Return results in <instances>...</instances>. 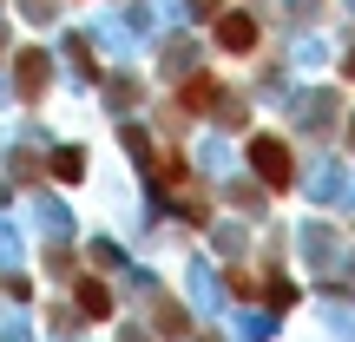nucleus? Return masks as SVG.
I'll use <instances>...</instances> for the list:
<instances>
[{
  "label": "nucleus",
  "instance_id": "nucleus-1",
  "mask_svg": "<svg viewBox=\"0 0 355 342\" xmlns=\"http://www.w3.org/2000/svg\"><path fill=\"white\" fill-rule=\"evenodd\" d=\"M250 165H257V178H263L270 191H290L296 185V158L283 152V139H250Z\"/></svg>",
  "mask_w": 355,
  "mask_h": 342
},
{
  "label": "nucleus",
  "instance_id": "nucleus-2",
  "mask_svg": "<svg viewBox=\"0 0 355 342\" xmlns=\"http://www.w3.org/2000/svg\"><path fill=\"white\" fill-rule=\"evenodd\" d=\"M217 46H230V53H250V46H257V26H250V13H217Z\"/></svg>",
  "mask_w": 355,
  "mask_h": 342
},
{
  "label": "nucleus",
  "instance_id": "nucleus-3",
  "mask_svg": "<svg viewBox=\"0 0 355 342\" xmlns=\"http://www.w3.org/2000/svg\"><path fill=\"white\" fill-rule=\"evenodd\" d=\"M79 309H86V316H112V296H105V283H79Z\"/></svg>",
  "mask_w": 355,
  "mask_h": 342
},
{
  "label": "nucleus",
  "instance_id": "nucleus-4",
  "mask_svg": "<svg viewBox=\"0 0 355 342\" xmlns=\"http://www.w3.org/2000/svg\"><path fill=\"white\" fill-rule=\"evenodd\" d=\"M158 330H165V336H184V330H191V316H184L178 303H158Z\"/></svg>",
  "mask_w": 355,
  "mask_h": 342
},
{
  "label": "nucleus",
  "instance_id": "nucleus-5",
  "mask_svg": "<svg viewBox=\"0 0 355 342\" xmlns=\"http://www.w3.org/2000/svg\"><path fill=\"white\" fill-rule=\"evenodd\" d=\"M53 171H60V178H66V185H73V178H79V171H86V158H79V152H53Z\"/></svg>",
  "mask_w": 355,
  "mask_h": 342
},
{
  "label": "nucleus",
  "instance_id": "nucleus-6",
  "mask_svg": "<svg viewBox=\"0 0 355 342\" xmlns=\"http://www.w3.org/2000/svg\"><path fill=\"white\" fill-rule=\"evenodd\" d=\"M224 283H230V290H237V296H243V303H250V296H257V277H250V270H230V277H224Z\"/></svg>",
  "mask_w": 355,
  "mask_h": 342
},
{
  "label": "nucleus",
  "instance_id": "nucleus-7",
  "mask_svg": "<svg viewBox=\"0 0 355 342\" xmlns=\"http://www.w3.org/2000/svg\"><path fill=\"white\" fill-rule=\"evenodd\" d=\"M184 105H211V79H204V73L184 86Z\"/></svg>",
  "mask_w": 355,
  "mask_h": 342
},
{
  "label": "nucleus",
  "instance_id": "nucleus-8",
  "mask_svg": "<svg viewBox=\"0 0 355 342\" xmlns=\"http://www.w3.org/2000/svg\"><path fill=\"white\" fill-rule=\"evenodd\" d=\"M349 73H355V53H349Z\"/></svg>",
  "mask_w": 355,
  "mask_h": 342
}]
</instances>
